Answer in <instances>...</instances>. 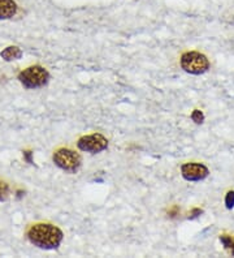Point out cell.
<instances>
[{"label":"cell","instance_id":"6da1fadb","mask_svg":"<svg viewBox=\"0 0 234 258\" xmlns=\"http://www.w3.org/2000/svg\"><path fill=\"white\" fill-rule=\"evenodd\" d=\"M28 239L41 249H56L62 241V232L50 223L33 224L28 230Z\"/></svg>","mask_w":234,"mask_h":258},{"label":"cell","instance_id":"7a4b0ae2","mask_svg":"<svg viewBox=\"0 0 234 258\" xmlns=\"http://www.w3.org/2000/svg\"><path fill=\"white\" fill-rule=\"evenodd\" d=\"M19 80L26 89H38L44 86L50 80V73L41 66L29 67L19 75Z\"/></svg>","mask_w":234,"mask_h":258},{"label":"cell","instance_id":"3957f363","mask_svg":"<svg viewBox=\"0 0 234 258\" xmlns=\"http://www.w3.org/2000/svg\"><path fill=\"white\" fill-rule=\"evenodd\" d=\"M181 67L185 72L190 75H203L209 70V61L200 52H186L181 56Z\"/></svg>","mask_w":234,"mask_h":258},{"label":"cell","instance_id":"277c9868","mask_svg":"<svg viewBox=\"0 0 234 258\" xmlns=\"http://www.w3.org/2000/svg\"><path fill=\"white\" fill-rule=\"evenodd\" d=\"M53 163L66 172H77L81 167V157L70 149H59L53 153Z\"/></svg>","mask_w":234,"mask_h":258},{"label":"cell","instance_id":"5b68a950","mask_svg":"<svg viewBox=\"0 0 234 258\" xmlns=\"http://www.w3.org/2000/svg\"><path fill=\"white\" fill-rule=\"evenodd\" d=\"M77 146L80 150L91 153V154H97V153H100V151L106 150L108 148V140L99 133H94V135L81 137L78 140Z\"/></svg>","mask_w":234,"mask_h":258},{"label":"cell","instance_id":"8992f818","mask_svg":"<svg viewBox=\"0 0 234 258\" xmlns=\"http://www.w3.org/2000/svg\"><path fill=\"white\" fill-rule=\"evenodd\" d=\"M181 173L187 181H200L208 176V168L202 163H185L181 167Z\"/></svg>","mask_w":234,"mask_h":258},{"label":"cell","instance_id":"52a82bcc","mask_svg":"<svg viewBox=\"0 0 234 258\" xmlns=\"http://www.w3.org/2000/svg\"><path fill=\"white\" fill-rule=\"evenodd\" d=\"M17 13V4L13 0H0V20L12 19Z\"/></svg>","mask_w":234,"mask_h":258},{"label":"cell","instance_id":"ba28073f","mask_svg":"<svg viewBox=\"0 0 234 258\" xmlns=\"http://www.w3.org/2000/svg\"><path fill=\"white\" fill-rule=\"evenodd\" d=\"M0 56L3 57L6 61H12V60H19L22 56L21 48L17 47V46H10L7 47L6 50H3L0 52Z\"/></svg>","mask_w":234,"mask_h":258},{"label":"cell","instance_id":"9c48e42d","mask_svg":"<svg viewBox=\"0 0 234 258\" xmlns=\"http://www.w3.org/2000/svg\"><path fill=\"white\" fill-rule=\"evenodd\" d=\"M220 241L222 242L225 249L229 250L234 255V237L228 236V235H222V236H220Z\"/></svg>","mask_w":234,"mask_h":258},{"label":"cell","instance_id":"30bf717a","mask_svg":"<svg viewBox=\"0 0 234 258\" xmlns=\"http://www.w3.org/2000/svg\"><path fill=\"white\" fill-rule=\"evenodd\" d=\"M191 119L195 124H202L204 121V115L200 110H194L193 113H191Z\"/></svg>","mask_w":234,"mask_h":258},{"label":"cell","instance_id":"8fae6325","mask_svg":"<svg viewBox=\"0 0 234 258\" xmlns=\"http://www.w3.org/2000/svg\"><path fill=\"white\" fill-rule=\"evenodd\" d=\"M225 205H226V209H233L234 208V190L228 192L226 197H225Z\"/></svg>","mask_w":234,"mask_h":258},{"label":"cell","instance_id":"7c38bea8","mask_svg":"<svg viewBox=\"0 0 234 258\" xmlns=\"http://www.w3.org/2000/svg\"><path fill=\"white\" fill-rule=\"evenodd\" d=\"M7 196H8V185L3 181H0V201L6 200Z\"/></svg>","mask_w":234,"mask_h":258},{"label":"cell","instance_id":"4fadbf2b","mask_svg":"<svg viewBox=\"0 0 234 258\" xmlns=\"http://www.w3.org/2000/svg\"><path fill=\"white\" fill-rule=\"evenodd\" d=\"M202 213H203V211L202 210H199V209H197V210H194L193 211V215H191V219H193V218H197L198 217V215H200V214H202Z\"/></svg>","mask_w":234,"mask_h":258},{"label":"cell","instance_id":"5bb4252c","mask_svg":"<svg viewBox=\"0 0 234 258\" xmlns=\"http://www.w3.org/2000/svg\"><path fill=\"white\" fill-rule=\"evenodd\" d=\"M24 155L26 157V159H28L29 163H33V161H31V153H30V151H25V153H24Z\"/></svg>","mask_w":234,"mask_h":258}]
</instances>
